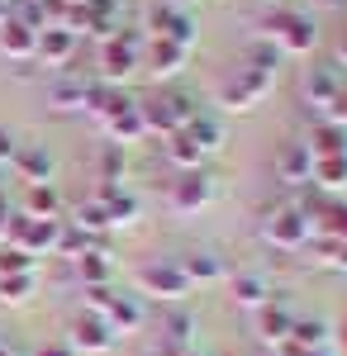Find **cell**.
Returning <instances> with one entry per match:
<instances>
[{"label": "cell", "mask_w": 347, "mask_h": 356, "mask_svg": "<svg viewBox=\"0 0 347 356\" xmlns=\"http://www.w3.org/2000/svg\"><path fill=\"white\" fill-rule=\"evenodd\" d=\"M262 29H267V43L281 48V57H304L314 53V19L304 15V10H286V5H276L262 15Z\"/></svg>", "instance_id": "1"}, {"label": "cell", "mask_w": 347, "mask_h": 356, "mask_svg": "<svg viewBox=\"0 0 347 356\" xmlns=\"http://www.w3.org/2000/svg\"><path fill=\"white\" fill-rule=\"evenodd\" d=\"M138 110H143V124H148V134H181L190 119H195V100H190L186 90H162V95H153V100H138Z\"/></svg>", "instance_id": "2"}, {"label": "cell", "mask_w": 347, "mask_h": 356, "mask_svg": "<svg viewBox=\"0 0 347 356\" xmlns=\"http://www.w3.org/2000/svg\"><path fill=\"white\" fill-rule=\"evenodd\" d=\"M304 105H309V110H319L323 119H333V124H343V114H347V90H343V81H338V72L314 67V72L304 76Z\"/></svg>", "instance_id": "3"}, {"label": "cell", "mask_w": 347, "mask_h": 356, "mask_svg": "<svg viewBox=\"0 0 347 356\" xmlns=\"http://www.w3.org/2000/svg\"><path fill=\"white\" fill-rule=\"evenodd\" d=\"M134 67H143V38H138L134 29H119L114 38L100 43V72H105V81H124Z\"/></svg>", "instance_id": "4"}, {"label": "cell", "mask_w": 347, "mask_h": 356, "mask_svg": "<svg viewBox=\"0 0 347 356\" xmlns=\"http://www.w3.org/2000/svg\"><path fill=\"white\" fill-rule=\"evenodd\" d=\"M267 90H271V76L252 72V67H238L229 81L219 86V105L224 110H252L257 100H267Z\"/></svg>", "instance_id": "5"}, {"label": "cell", "mask_w": 347, "mask_h": 356, "mask_svg": "<svg viewBox=\"0 0 347 356\" xmlns=\"http://www.w3.org/2000/svg\"><path fill=\"white\" fill-rule=\"evenodd\" d=\"M148 29H153V38H171V43H186V48L195 43V19L176 0H157L148 10Z\"/></svg>", "instance_id": "6"}, {"label": "cell", "mask_w": 347, "mask_h": 356, "mask_svg": "<svg viewBox=\"0 0 347 356\" xmlns=\"http://www.w3.org/2000/svg\"><path fill=\"white\" fill-rule=\"evenodd\" d=\"M138 285H143L148 295H162V300H181L190 290V280L181 275L176 261H148V266L138 271Z\"/></svg>", "instance_id": "7"}, {"label": "cell", "mask_w": 347, "mask_h": 356, "mask_svg": "<svg viewBox=\"0 0 347 356\" xmlns=\"http://www.w3.org/2000/svg\"><path fill=\"white\" fill-rule=\"evenodd\" d=\"M267 243L286 247V252H295V247L309 243V219L295 209V204H286V209H276L267 219Z\"/></svg>", "instance_id": "8"}, {"label": "cell", "mask_w": 347, "mask_h": 356, "mask_svg": "<svg viewBox=\"0 0 347 356\" xmlns=\"http://www.w3.org/2000/svg\"><path fill=\"white\" fill-rule=\"evenodd\" d=\"M210 200H214V181L205 171H181V181L171 186V209H181V214L205 209Z\"/></svg>", "instance_id": "9"}, {"label": "cell", "mask_w": 347, "mask_h": 356, "mask_svg": "<svg viewBox=\"0 0 347 356\" xmlns=\"http://www.w3.org/2000/svg\"><path fill=\"white\" fill-rule=\"evenodd\" d=\"M33 57H38V62H48V67H67V62L77 57V33H72V29H62V24H48L43 33H38Z\"/></svg>", "instance_id": "10"}, {"label": "cell", "mask_w": 347, "mask_h": 356, "mask_svg": "<svg viewBox=\"0 0 347 356\" xmlns=\"http://www.w3.org/2000/svg\"><path fill=\"white\" fill-rule=\"evenodd\" d=\"M190 48L186 43H171V38H153L148 43V53H143V67L153 72V76H176L181 67H186Z\"/></svg>", "instance_id": "11"}, {"label": "cell", "mask_w": 347, "mask_h": 356, "mask_svg": "<svg viewBox=\"0 0 347 356\" xmlns=\"http://www.w3.org/2000/svg\"><path fill=\"white\" fill-rule=\"evenodd\" d=\"M100 124H105L109 143H119V147H124V143H134V138H143V134H148V124H143V110H138V100H124V105H119L114 114H105Z\"/></svg>", "instance_id": "12"}, {"label": "cell", "mask_w": 347, "mask_h": 356, "mask_svg": "<svg viewBox=\"0 0 347 356\" xmlns=\"http://www.w3.org/2000/svg\"><path fill=\"white\" fill-rule=\"evenodd\" d=\"M109 342H114V332L100 314H81L72 323V347H81V352H105Z\"/></svg>", "instance_id": "13"}, {"label": "cell", "mask_w": 347, "mask_h": 356, "mask_svg": "<svg viewBox=\"0 0 347 356\" xmlns=\"http://www.w3.org/2000/svg\"><path fill=\"white\" fill-rule=\"evenodd\" d=\"M33 48H38V33L29 24H20V19H5L0 24V53L10 57V62H29Z\"/></svg>", "instance_id": "14"}, {"label": "cell", "mask_w": 347, "mask_h": 356, "mask_svg": "<svg viewBox=\"0 0 347 356\" xmlns=\"http://www.w3.org/2000/svg\"><path fill=\"white\" fill-rule=\"evenodd\" d=\"M304 147H309L314 157H343V152H347V124H333V119H319Z\"/></svg>", "instance_id": "15"}, {"label": "cell", "mask_w": 347, "mask_h": 356, "mask_svg": "<svg viewBox=\"0 0 347 356\" xmlns=\"http://www.w3.org/2000/svg\"><path fill=\"white\" fill-rule=\"evenodd\" d=\"M291 328H295V314L286 309V304L267 300L262 309H257V332H262L267 342H286V337H291Z\"/></svg>", "instance_id": "16"}, {"label": "cell", "mask_w": 347, "mask_h": 356, "mask_svg": "<svg viewBox=\"0 0 347 356\" xmlns=\"http://www.w3.org/2000/svg\"><path fill=\"white\" fill-rule=\"evenodd\" d=\"M95 200L105 204V214H109V228H114V223H134V219H138V200H134L129 191H119V181H105Z\"/></svg>", "instance_id": "17"}, {"label": "cell", "mask_w": 347, "mask_h": 356, "mask_svg": "<svg viewBox=\"0 0 347 356\" xmlns=\"http://www.w3.org/2000/svg\"><path fill=\"white\" fill-rule=\"evenodd\" d=\"M100 318L109 323V332H134L138 323H143V304H138L134 295H114V300L105 304Z\"/></svg>", "instance_id": "18"}, {"label": "cell", "mask_w": 347, "mask_h": 356, "mask_svg": "<svg viewBox=\"0 0 347 356\" xmlns=\"http://www.w3.org/2000/svg\"><path fill=\"white\" fill-rule=\"evenodd\" d=\"M15 166H20V176L29 186H48L53 181V157L43 147H15Z\"/></svg>", "instance_id": "19"}, {"label": "cell", "mask_w": 347, "mask_h": 356, "mask_svg": "<svg viewBox=\"0 0 347 356\" xmlns=\"http://www.w3.org/2000/svg\"><path fill=\"white\" fill-rule=\"evenodd\" d=\"M162 152H167V162L181 166V171H200V162H205V152H200L186 134H171L167 143H162Z\"/></svg>", "instance_id": "20"}, {"label": "cell", "mask_w": 347, "mask_h": 356, "mask_svg": "<svg viewBox=\"0 0 347 356\" xmlns=\"http://www.w3.org/2000/svg\"><path fill=\"white\" fill-rule=\"evenodd\" d=\"M309 171H314V152H309L304 143H291V147H286V157H281V176H286L291 186H304V181H309Z\"/></svg>", "instance_id": "21"}, {"label": "cell", "mask_w": 347, "mask_h": 356, "mask_svg": "<svg viewBox=\"0 0 347 356\" xmlns=\"http://www.w3.org/2000/svg\"><path fill=\"white\" fill-rule=\"evenodd\" d=\"M176 266H181L186 280H219V275H224V261H219L214 252H186Z\"/></svg>", "instance_id": "22"}, {"label": "cell", "mask_w": 347, "mask_h": 356, "mask_svg": "<svg viewBox=\"0 0 347 356\" xmlns=\"http://www.w3.org/2000/svg\"><path fill=\"white\" fill-rule=\"evenodd\" d=\"M309 181H314L319 191H338V186H347V152L343 157H314Z\"/></svg>", "instance_id": "23"}, {"label": "cell", "mask_w": 347, "mask_h": 356, "mask_svg": "<svg viewBox=\"0 0 347 356\" xmlns=\"http://www.w3.org/2000/svg\"><path fill=\"white\" fill-rule=\"evenodd\" d=\"M109 271H114V261H109L100 247H91V252L77 257V275L86 280V285H109Z\"/></svg>", "instance_id": "24"}, {"label": "cell", "mask_w": 347, "mask_h": 356, "mask_svg": "<svg viewBox=\"0 0 347 356\" xmlns=\"http://www.w3.org/2000/svg\"><path fill=\"white\" fill-rule=\"evenodd\" d=\"M181 134H186L190 143H195V147L205 152V157H210V152H219V143H224V134H219V124H214L210 114H195V119H190Z\"/></svg>", "instance_id": "25"}, {"label": "cell", "mask_w": 347, "mask_h": 356, "mask_svg": "<svg viewBox=\"0 0 347 356\" xmlns=\"http://www.w3.org/2000/svg\"><path fill=\"white\" fill-rule=\"evenodd\" d=\"M57 209H62V195L57 186H29V219H57Z\"/></svg>", "instance_id": "26"}, {"label": "cell", "mask_w": 347, "mask_h": 356, "mask_svg": "<svg viewBox=\"0 0 347 356\" xmlns=\"http://www.w3.org/2000/svg\"><path fill=\"white\" fill-rule=\"evenodd\" d=\"M291 342H300L304 352H323V342H328V323H323V318H295Z\"/></svg>", "instance_id": "27"}, {"label": "cell", "mask_w": 347, "mask_h": 356, "mask_svg": "<svg viewBox=\"0 0 347 356\" xmlns=\"http://www.w3.org/2000/svg\"><path fill=\"white\" fill-rule=\"evenodd\" d=\"M233 300L247 304V309H262V304L271 300V290H267L262 275H233Z\"/></svg>", "instance_id": "28"}, {"label": "cell", "mask_w": 347, "mask_h": 356, "mask_svg": "<svg viewBox=\"0 0 347 356\" xmlns=\"http://www.w3.org/2000/svg\"><path fill=\"white\" fill-rule=\"evenodd\" d=\"M242 67H252V72H262V76H276V67H281V48L262 38V43H252V48H247Z\"/></svg>", "instance_id": "29"}, {"label": "cell", "mask_w": 347, "mask_h": 356, "mask_svg": "<svg viewBox=\"0 0 347 356\" xmlns=\"http://www.w3.org/2000/svg\"><path fill=\"white\" fill-rule=\"evenodd\" d=\"M86 86L91 81H57L53 86V105L57 110H86Z\"/></svg>", "instance_id": "30"}, {"label": "cell", "mask_w": 347, "mask_h": 356, "mask_svg": "<svg viewBox=\"0 0 347 356\" xmlns=\"http://www.w3.org/2000/svg\"><path fill=\"white\" fill-rule=\"evenodd\" d=\"M33 295V271L24 275H0V300L5 304H24Z\"/></svg>", "instance_id": "31"}, {"label": "cell", "mask_w": 347, "mask_h": 356, "mask_svg": "<svg viewBox=\"0 0 347 356\" xmlns=\"http://www.w3.org/2000/svg\"><path fill=\"white\" fill-rule=\"evenodd\" d=\"M24 271H33V257H29L24 247H0V275H24Z\"/></svg>", "instance_id": "32"}, {"label": "cell", "mask_w": 347, "mask_h": 356, "mask_svg": "<svg viewBox=\"0 0 347 356\" xmlns=\"http://www.w3.org/2000/svg\"><path fill=\"white\" fill-rule=\"evenodd\" d=\"M77 228L81 233H100V228H109V214L100 200H91V204H81L77 209Z\"/></svg>", "instance_id": "33"}, {"label": "cell", "mask_w": 347, "mask_h": 356, "mask_svg": "<svg viewBox=\"0 0 347 356\" xmlns=\"http://www.w3.org/2000/svg\"><path fill=\"white\" fill-rule=\"evenodd\" d=\"M100 176H105V181H119V176H124V147H119V143H109L105 152H100Z\"/></svg>", "instance_id": "34"}, {"label": "cell", "mask_w": 347, "mask_h": 356, "mask_svg": "<svg viewBox=\"0 0 347 356\" xmlns=\"http://www.w3.org/2000/svg\"><path fill=\"white\" fill-rule=\"evenodd\" d=\"M109 300H114V290H109V285H86V304H91V314H105Z\"/></svg>", "instance_id": "35"}, {"label": "cell", "mask_w": 347, "mask_h": 356, "mask_svg": "<svg viewBox=\"0 0 347 356\" xmlns=\"http://www.w3.org/2000/svg\"><path fill=\"white\" fill-rule=\"evenodd\" d=\"M15 147H20V143H15V134H10V129H0V166L15 162Z\"/></svg>", "instance_id": "36"}, {"label": "cell", "mask_w": 347, "mask_h": 356, "mask_svg": "<svg viewBox=\"0 0 347 356\" xmlns=\"http://www.w3.org/2000/svg\"><path fill=\"white\" fill-rule=\"evenodd\" d=\"M10 219H15V209H10V200L0 195V243H5V233H10Z\"/></svg>", "instance_id": "37"}, {"label": "cell", "mask_w": 347, "mask_h": 356, "mask_svg": "<svg viewBox=\"0 0 347 356\" xmlns=\"http://www.w3.org/2000/svg\"><path fill=\"white\" fill-rule=\"evenodd\" d=\"M328 261H333L338 271H347V243H333V252H328Z\"/></svg>", "instance_id": "38"}, {"label": "cell", "mask_w": 347, "mask_h": 356, "mask_svg": "<svg viewBox=\"0 0 347 356\" xmlns=\"http://www.w3.org/2000/svg\"><path fill=\"white\" fill-rule=\"evenodd\" d=\"M38 356H72V347H62V342H53V347H43Z\"/></svg>", "instance_id": "39"}, {"label": "cell", "mask_w": 347, "mask_h": 356, "mask_svg": "<svg viewBox=\"0 0 347 356\" xmlns=\"http://www.w3.org/2000/svg\"><path fill=\"white\" fill-rule=\"evenodd\" d=\"M10 15H15V0H0V24H5Z\"/></svg>", "instance_id": "40"}, {"label": "cell", "mask_w": 347, "mask_h": 356, "mask_svg": "<svg viewBox=\"0 0 347 356\" xmlns=\"http://www.w3.org/2000/svg\"><path fill=\"white\" fill-rule=\"evenodd\" d=\"M338 67H347V33L338 38Z\"/></svg>", "instance_id": "41"}, {"label": "cell", "mask_w": 347, "mask_h": 356, "mask_svg": "<svg viewBox=\"0 0 347 356\" xmlns=\"http://www.w3.org/2000/svg\"><path fill=\"white\" fill-rule=\"evenodd\" d=\"M0 186H5V166H0Z\"/></svg>", "instance_id": "42"}, {"label": "cell", "mask_w": 347, "mask_h": 356, "mask_svg": "<svg viewBox=\"0 0 347 356\" xmlns=\"http://www.w3.org/2000/svg\"><path fill=\"white\" fill-rule=\"evenodd\" d=\"M0 356H10V352H5V347H0Z\"/></svg>", "instance_id": "43"}, {"label": "cell", "mask_w": 347, "mask_h": 356, "mask_svg": "<svg viewBox=\"0 0 347 356\" xmlns=\"http://www.w3.org/2000/svg\"><path fill=\"white\" fill-rule=\"evenodd\" d=\"M309 356H323V352H309Z\"/></svg>", "instance_id": "44"}, {"label": "cell", "mask_w": 347, "mask_h": 356, "mask_svg": "<svg viewBox=\"0 0 347 356\" xmlns=\"http://www.w3.org/2000/svg\"><path fill=\"white\" fill-rule=\"evenodd\" d=\"M343 124H347V114H343Z\"/></svg>", "instance_id": "45"}, {"label": "cell", "mask_w": 347, "mask_h": 356, "mask_svg": "<svg viewBox=\"0 0 347 356\" xmlns=\"http://www.w3.org/2000/svg\"><path fill=\"white\" fill-rule=\"evenodd\" d=\"M10 356H15V352H10Z\"/></svg>", "instance_id": "46"}, {"label": "cell", "mask_w": 347, "mask_h": 356, "mask_svg": "<svg viewBox=\"0 0 347 356\" xmlns=\"http://www.w3.org/2000/svg\"><path fill=\"white\" fill-rule=\"evenodd\" d=\"M343 332H347V328H343Z\"/></svg>", "instance_id": "47"}]
</instances>
